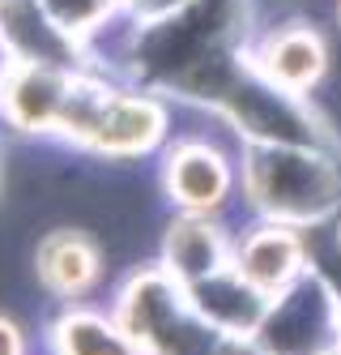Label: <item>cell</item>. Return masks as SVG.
<instances>
[{
  "label": "cell",
  "instance_id": "obj_1",
  "mask_svg": "<svg viewBox=\"0 0 341 355\" xmlns=\"http://www.w3.org/2000/svg\"><path fill=\"white\" fill-rule=\"evenodd\" d=\"M239 206L303 232L341 218V150L239 141Z\"/></svg>",
  "mask_w": 341,
  "mask_h": 355
},
{
  "label": "cell",
  "instance_id": "obj_2",
  "mask_svg": "<svg viewBox=\"0 0 341 355\" xmlns=\"http://www.w3.org/2000/svg\"><path fill=\"white\" fill-rule=\"evenodd\" d=\"M107 309L141 355H218L222 334L205 325L183 283H175L158 261L128 270Z\"/></svg>",
  "mask_w": 341,
  "mask_h": 355
},
{
  "label": "cell",
  "instance_id": "obj_3",
  "mask_svg": "<svg viewBox=\"0 0 341 355\" xmlns=\"http://www.w3.org/2000/svg\"><path fill=\"white\" fill-rule=\"evenodd\" d=\"M154 184L171 210L226 214L239 201V141L205 112L201 129H179L154 159Z\"/></svg>",
  "mask_w": 341,
  "mask_h": 355
},
{
  "label": "cell",
  "instance_id": "obj_4",
  "mask_svg": "<svg viewBox=\"0 0 341 355\" xmlns=\"http://www.w3.org/2000/svg\"><path fill=\"white\" fill-rule=\"evenodd\" d=\"M30 278L51 304L98 300L111 278V248L86 223H56L30 248Z\"/></svg>",
  "mask_w": 341,
  "mask_h": 355
},
{
  "label": "cell",
  "instance_id": "obj_5",
  "mask_svg": "<svg viewBox=\"0 0 341 355\" xmlns=\"http://www.w3.org/2000/svg\"><path fill=\"white\" fill-rule=\"evenodd\" d=\"M256 343L265 355H320L341 343V304L316 270L269 300Z\"/></svg>",
  "mask_w": 341,
  "mask_h": 355
},
{
  "label": "cell",
  "instance_id": "obj_6",
  "mask_svg": "<svg viewBox=\"0 0 341 355\" xmlns=\"http://www.w3.org/2000/svg\"><path fill=\"white\" fill-rule=\"evenodd\" d=\"M77 69L9 60L0 69V133L9 141H56Z\"/></svg>",
  "mask_w": 341,
  "mask_h": 355
},
{
  "label": "cell",
  "instance_id": "obj_7",
  "mask_svg": "<svg viewBox=\"0 0 341 355\" xmlns=\"http://www.w3.org/2000/svg\"><path fill=\"white\" fill-rule=\"evenodd\" d=\"M243 56L265 82H273L286 94H303V98H311V90L333 69L329 43L307 17H282V21L252 31L243 43Z\"/></svg>",
  "mask_w": 341,
  "mask_h": 355
},
{
  "label": "cell",
  "instance_id": "obj_8",
  "mask_svg": "<svg viewBox=\"0 0 341 355\" xmlns=\"http://www.w3.org/2000/svg\"><path fill=\"white\" fill-rule=\"evenodd\" d=\"M230 270L273 300L311 270L307 232L291 223H273V218H248L234 227Z\"/></svg>",
  "mask_w": 341,
  "mask_h": 355
},
{
  "label": "cell",
  "instance_id": "obj_9",
  "mask_svg": "<svg viewBox=\"0 0 341 355\" xmlns=\"http://www.w3.org/2000/svg\"><path fill=\"white\" fill-rule=\"evenodd\" d=\"M230 240L234 223L226 214H192V210H171L154 240V261H158L175 283H201L230 266Z\"/></svg>",
  "mask_w": 341,
  "mask_h": 355
},
{
  "label": "cell",
  "instance_id": "obj_10",
  "mask_svg": "<svg viewBox=\"0 0 341 355\" xmlns=\"http://www.w3.org/2000/svg\"><path fill=\"white\" fill-rule=\"evenodd\" d=\"M0 43H5L9 60L21 64H86V47L64 26H56L43 0H0Z\"/></svg>",
  "mask_w": 341,
  "mask_h": 355
},
{
  "label": "cell",
  "instance_id": "obj_11",
  "mask_svg": "<svg viewBox=\"0 0 341 355\" xmlns=\"http://www.w3.org/2000/svg\"><path fill=\"white\" fill-rule=\"evenodd\" d=\"M43 351L47 355H141L137 343L116 321V313L98 300L56 304L43 325Z\"/></svg>",
  "mask_w": 341,
  "mask_h": 355
},
{
  "label": "cell",
  "instance_id": "obj_12",
  "mask_svg": "<svg viewBox=\"0 0 341 355\" xmlns=\"http://www.w3.org/2000/svg\"><path fill=\"white\" fill-rule=\"evenodd\" d=\"M183 291H188L192 309L205 317V325H214L222 338H256L260 321L269 313V295L256 291L230 266L201 278V283H188Z\"/></svg>",
  "mask_w": 341,
  "mask_h": 355
},
{
  "label": "cell",
  "instance_id": "obj_13",
  "mask_svg": "<svg viewBox=\"0 0 341 355\" xmlns=\"http://www.w3.org/2000/svg\"><path fill=\"white\" fill-rule=\"evenodd\" d=\"M43 9L56 17V26H64L86 47L94 31H102L116 13H124V0H43Z\"/></svg>",
  "mask_w": 341,
  "mask_h": 355
},
{
  "label": "cell",
  "instance_id": "obj_14",
  "mask_svg": "<svg viewBox=\"0 0 341 355\" xmlns=\"http://www.w3.org/2000/svg\"><path fill=\"white\" fill-rule=\"evenodd\" d=\"M0 355H30V334L9 309H0Z\"/></svg>",
  "mask_w": 341,
  "mask_h": 355
},
{
  "label": "cell",
  "instance_id": "obj_15",
  "mask_svg": "<svg viewBox=\"0 0 341 355\" xmlns=\"http://www.w3.org/2000/svg\"><path fill=\"white\" fill-rule=\"evenodd\" d=\"M179 5H188V0H124V13L137 21V26H145V21H158L167 13H175Z\"/></svg>",
  "mask_w": 341,
  "mask_h": 355
},
{
  "label": "cell",
  "instance_id": "obj_16",
  "mask_svg": "<svg viewBox=\"0 0 341 355\" xmlns=\"http://www.w3.org/2000/svg\"><path fill=\"white\" fill-rule=\"evenodd\" d=\"M5 155H9V137L0 133V206H5V167H9V159H5Z\"/></svg>",
  "mask_w": 341,
  "mask_h": 355
},
{
  "label": "cell",
  "instance_id": "obj_17",
  "mask_svg": "<svg viewBox=\"0 0 341 355\" xmlns=\"http://www.w3.org/2000/svg\"><path fill=\"white\" fill-rule=\"evenodd\" d=\"M333 21H337V31H341V0H333Z\"/></svg>",
  "mask_w": 341,
  "mask_h": 355
},
{
  "label": "cell",
  "instance_id": "obj_18",
  "mask_svg": "<svg viewBox=\"0 0 341 355\" xmlns=\"http://www.w3.org/2000/svg\"><path fill=\"white\" fill-rule=\"evenodd\" d=\"M320 355H341V343H337V347H329V351H320Z\"/></svg>",
  "mask_w": 341,
  "mask_h": 355
}]
</instances>
